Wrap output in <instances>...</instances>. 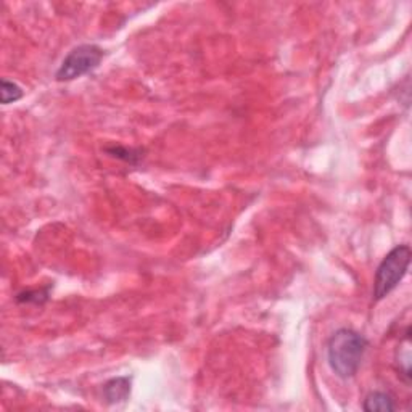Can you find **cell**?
I'll list each match as a JSON object with an SVG mask.
<instances>
[{
    "label": "cell",
    "mask_w": 412,
    "mask_h": 412,
    "mask_svg": "<svg viewBox=\"0 0 412 412\" xmlns=\"http://www.w3.org/2000/svg\"><path fill=\"white\" fill-rule=\"evenodd\" d=\"M369 341L360 332L353 329H340L329 339L327 361L335 376L351 378L360 371Z\"/></svg>",
    "instance_id": "1"
},
{
    "label": "cell",
    "mask_w": 412,
    "mask_h": 412,
    "mask_svg": "<svg viewBox=\"0 0 412 412\" xmlns=\"http://www.w3.org/2000/svg\"><path fill=\"white\" fill-rule=\"evenodd\" d=\"M411 256V247L406 243L398 245L385 256L377 267L376 279H374V301L377 303L385 297H388L399 285V282L408 274Z\"/></svg>",
    "instance_id": "2"
},
{
    "label": "cell",
    "mask_w": 412,
    "mask_h": 412,
    "mask_svg": "<svg viewBox=\"0 0 412 412\" xmlns=\"http://www.w3.org/2000/svg\"><path fill=\"white\" fill-rule=\"evenodd\" d=\"M104 57L105 53L99 45L84 44L74 47V49L65 57V60L62 62L60 68L57 69V81H74V79L81 78L84 74L92 73L94 69H97L100 66Z\"/></svg>",
    "instance_id": "3"
},
{
    "label": "cell",
    "mask_w": 412,
    "mask_h": 412,
    "mask_svg": "<svg viewBox=\"0 0 412 412\" xmlns=\"http://www.w3.org/2000/svg\"><path fill=\"white\" fill-rule=\"evenodd\" d=\"M131 385H132V378L126 376L108 380L104 387V395H105L106 403L108 404L125 403L131 395Z\"/></svg>",
    "instance_id": "4"
},
{
    "label": "cell",
    "mask_w": 412,
    "mask_h": 412,
    "mask_svg": "<svg viewBox=\"0 0 412 412\" xmlns=\"http://www.w3.org/2000/svg\"><path fill=\"white\" fill-rule=\"evenodd\" d=\"M362 409L366 412H393L396 411V403L390 393L372 392L364 399Z\"/></svg>",
    "instance_id": "5"
},
{
    "label": "cell",
    "mask_w": 412,
    "mask_h": 412,
    "mask_svg": "<svg viewBox=\"0 0 412 412\" xmlns=\"http://www.w3.org/2000/svg\"><path fill=\"white\" fill-rule=\"evenodd\" d=\"M21 97H23V89H21L17 83L8 81V79H2V104L3 105L18 101Z\"/></svg>",
    "instance_id": "6"
},
{
    "label": "cell",
    "mask_w": 412,
    "mask_h": 412,
    "mask_svg": "<svg viewBox=\"0 0 412 412\" xmlns=\"http://www.w3.org/2000/svg\"><path fill=\"white\" fill-rule=\"evenodd\" d=\"M106 152L108 153H111L113 155V157H116V158H120V159H125V162H127V163H136L138 158H141V152H138V150H132V148H122V147H111V148H108L106 150Z\"/></svg>",
    "instance_id": "7"
},
{
    "label": "cell",
    "mask_w": 412,
    "mask_h": 412,
    "mask_svg": "<svg viewBox=\"0 0 412 412\" xmlns=\"http://www.w3.org/2000/svg\"><path fill=\"white\" fill-rule=\"evenodd\" d=\"M49 298V293L47 290H28V292H21L17 295V301L18 303H42Z\"/></svg>",
    "instance_id": "8"
}]
</instances>
